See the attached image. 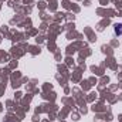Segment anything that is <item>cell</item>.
Segmentation results:
<instances>
[{
	"label": "cell",
	"mask_w": 122,
	"mask_h": 122,
	"mask_svg": "<svg viewBox=\"0 0 122 122\" xmlns=\"http://www.w3.org/2000/svg\"><path fill=\"white\" fill-rule=\"evenodd\" d=\"M114 30H115V34H117V36H121L122 34V24L121 23H119V24H115V29H114Z\"/></svg>",
	"instance_id": "obj_1"
}]
</instances>
